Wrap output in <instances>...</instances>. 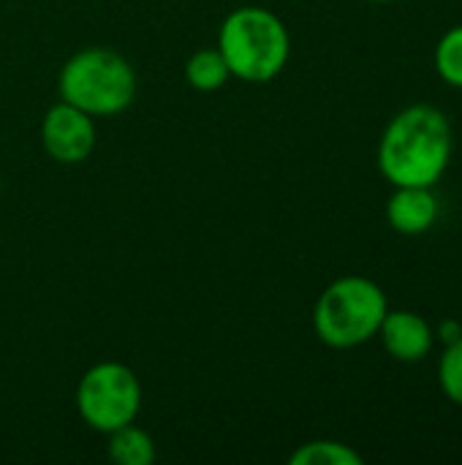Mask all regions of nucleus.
I'll list each match as a JSON object with an SVG mask.
<instances>
[{
  "mask_svg": "<svg viewBox=\"0 0 462 465\" xmlns=\"http://www.w3.org/2000/svg\"><path fill=\"white\" fill-rule=\"evenodd\" d=\"M231 71L221 54V49H199L185 63V79L193 90L212 93L229 82Z\"/></svg>",
  "mask_w": 462,
  "mask_h": 465,
  "instance_id": "10",
  "label": "nucleus"
},
{
  "mask_svg": "<svg viewBox=\"0 0 462 465\" xmlns=\"http://www.w3.org/2000/svg\"><path fill=\"white\" fill-rule=\"evenodd\" d=\"M452 158V125L436 106H408L392 117L378 144V166L398 185H433Z\"/></svg>",
  "mask_w": 462,
  "mask_h": 465,
  "instance_id": "1",
  "label": "nucleus"
},
{
  "mask_svg": "<svg viewBox=\"0 0 462 465\" xmlns=\"http://www.w3.org/2000/svg\"><path fill=\"white\" fill-rule=\"evenodd\" d=\"M387 311V294L378 283L349 275L324 289L313 311V327L327 346L354 349L378 335Z\"/></svg>",
  "mask_w": 462,
  "mask_h": 465,
  "instance_id": "4",
  "label": "nucleus"
},
{
  "mask_svg": "<svg viewBox=\"0 0 462 465\" xmlns=\"http://www.w3.org/2000/svg\"><path fill=\"white\" fill-rule=\"evenodd\" d=\"M362 455L340 441H310L302 444L294 455L291 465H362Z\"/></svg>",
  "mask_w": 462,
  "mask_h": 465,
  "instance_id": "11",
  "label": "nucleus"
},
{
  "mask_svg": "<svg viewBox=\"0 0 462 465\" xmlns=\"http://www.w3.org/2000/svg\"><path fill=\"white\" fill-rule=\"evenodd\" d=\"M387 218L400 234H422L438 218V202L428 185H398L389 196Z\"/></svg>",
  "mask_w": 462,
  "mask_h": 465,
  "instance_id": "8",
  "label": "nucleus"
},
{
  "mask_svg": "<svg viewBox=\"0 0 462 465\" xmlns=\"http://www.w3.org/2000/svg\"><path fill=\"white\" fill-rule=\"evenodd\" d=\"M76 409L93 430L109 436L139 417L142 384L131 368L120 362H98L79 379Z\"/></svg>",
  "mask_w": 462,
  "mask_h": 465,
  "instance_id": "5",
  "label": "nucleus"
},
{
  "mask_svg": "<svg viewBox=\"0 0 462 465\" xmlns=\"http://www.w3.org/2000/svg\"><path fill=\"white\" fill-rule=\"evenodd\" d=\"M436 68L441 74V79H447L449 84L462 87V25L452 27L436 49Z\"/></svg>",
  "mask_w": 462,
  "mask_h": 465,
  "instance_id": "12",
  "label": "nucleus"
},
{
  "mask_svg": "<svg viewBox=\"0 0 462 465\" xmlns=\"http://www.w3.org/2000/svg\"><path fill=\"white\" fill-rule=\"evenodd\" d=\"M438 381H441L444 395L462 406V338L447 346L441 365H438Z\"/></svg>",
  "mask_w": 462,
  "mask_h": 465,
  "instance_id": "13",
  "label": "nucleus"
},
{
  "mask_svg": "<svg viewBox=\"0 0 462 465\" xmlns=\"http://www.w3.org/2000/svg\"><path fill=\"white\" fill-rule=\"evenodd\" d=\"M376 3H387V0H376Z\"/></svg>",
  "mask_w": 462,
  "mask_h": 465,
  "instance_id": "15",
  "label": "nucleus"
},
{
  "mask_svg": "<svg viewBox=\"0 0 462 465\" xmlns=\"http://www.w3.org/2000/svg\"><path fill=\"white\" fill-rule=\"evenodd\" d=\"M218 49L231 76L242 82H270L286 68L291 38L272 11L245 5L223 19Z\"/></svg>",
  "mask_w": 462,
  "mask_h": 465,
  "instance_id": "2",
  "label": "nucleus"
},
{
  "mask_svg": "<svg viewBox=\"0 0 462 465\" xmlns=\"http://www.w3.org/2000/svg\"><path fill=\"white\" fill-rule=\"evenodd\" d=\"M109 458L117 465H150L155 460V441L133 422L123 425L109 433Z\"/></svg>",
  "mask_w": 462,
  "mask_h": 465,
  "instance_id": "9",
  "label": "nucleus"
},
{
  "mask_svg": "<svg viewBox=\"0 0 462 465\" xmlns=\"http://www.w3.org/2000/svg\"><path fill=\"white\" fill-rule=\"evenodd\" d=\"M41 142L57 163H82L95 147V123L87 112L60 101L44 114Z\"/></svg>",
  "mask_w": 462,
  "mask_h": 465,
  "instance_id": "6",
  "label": "nucleus"
},
{
  "mask_svg": "<svg viewBox=\"0 0 462 465\" xmlns=\"http://www.w3.org/2000/svg\"><path fill=\"white\" fill-rule=\"evenodd\" d=\"M378 335L387 351L400 362H419L433 349V330L428 319L414 311H387Z\"/></svg>",
  "mask_w": 462,
  "mask_h": 465,
  "instance_id": "7",
  "label": "nucleus"
},
{
  "mask_svg": "<svg viewBox=\"0 0 462 465\" xmlns=\"http://www.w3.org/2000/svg\"><path fill=\"white\" fill-rule=\"evenodd\" d=\"M438 335H441V341L449 346V343H455V341H460L462 338V327L457 322H444L441 324V330H438Z\"/></svg>",
  "mask_w": 462,
  "mask_h": 465,
  "instance_id": "14",
  "label": "nucleus"
},
{
  "mask_svg": "<svg viewBox=\"0 0 462 465\" xmlns=\"http://www.w3.org/2000/svg\"><path fill=\"white\" fill-rule=\"evenodd\" d=\"M60 98L90 117H112L125 112L136 95V74L131 63L103 46H90L68 57L57 79Z\"/></svg>",
  "mask_w": 462,
  "mask_h": 465,
  "instance_id": "3",
  "label": "nucleus"
}]
</instances>
